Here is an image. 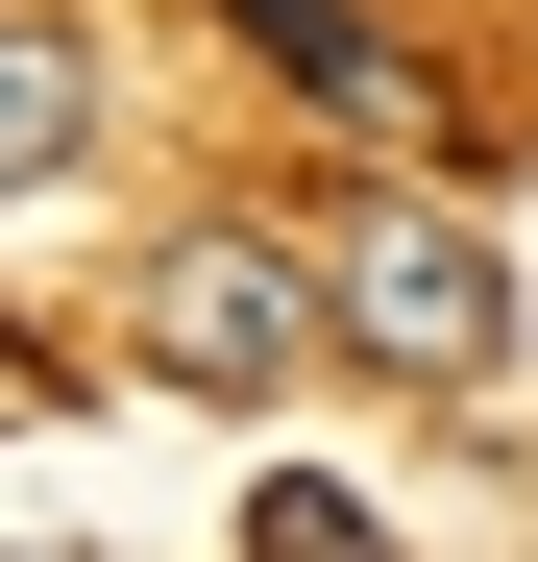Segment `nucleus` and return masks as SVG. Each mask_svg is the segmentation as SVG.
Returning a JSON list of instances; mask_svg holds the SVG:
<instances>
[{"label": "nucleus", "mask_w": 538, "mask_h": 562, "mask_svg": "<svg viewBox=\"0 0 538 562\" xmlns=\"http://www.w3.org/2000/svg\"><path fill=\"white\" fill-rule=\"evenodd\" d=\"M318 318H343V367H392V392H514V245L440 221V196H343L318 221Z\"/></svg>", "instance_id": "obj_1"}, {"label": "nucleus", "mask_w": 538, "mask_h": 562, "mask_svg": "<svg viewBox=\"0 0 538 562\" xmlns=\"http://www.w3.org/2000/svg\"><path fill=\"white\" fill-rule=\"evenodd\" d=\"M343 318H318V245H269V221H171L123 269V367L147 392H294Z\"/></svg>", "instance_id": "obj_2"}, {"label": "nucleus", "mask_w": 538, "mask_h": 562, "mask_svg": "<svg viewBox=\"0 0 538 562\" xmlns=\"http://www.w3.org/2000/svg\"><path fill=\"white\" fill-rule=\"evenodd\" d=\"M221 49L269 74V99H343V123H368V147H440V74L368 25V0H221Z\"/></svg>", "instance_id": "obj_3"}, {"label": "nucleus", "mask_w": 538, "mask_h": 562, "mask_svg": "<svg viewBox=\"0 0 538 562\" xmlns=\"http://www.w3.org/2000/svg\"><path fill=\"white\" fill-rule=\"evenodd\" d=\"M245 562H392V514L318 490V464H269V490H245Z\"/></svg>", "instance_id": "obj_5"}, {"label": "nucleus", "mask_w": 538, "mask_h": 562, "mask_svg": "<svg viewBox=\"0 0 538 562\" xmlns=\"http://www.w3.org/2000/svg\"><path fill=\"white\" fill-rule=\"evenodd\" d=\"M74 147H99V49H74L49 0H0V196H49Z\"/></svg>", "instance_id": "obj_4"}]
</instances>
